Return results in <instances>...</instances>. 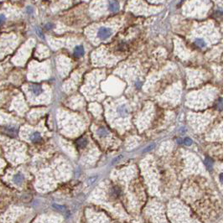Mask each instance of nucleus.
Returning a JSON list of instances; mask_svg holds the SVG:
<instances>
[{"label":"nucleus","mask_w":223,"mask_h":223,"mask_svg":"<svg viewBox=\"0 0 223 223\" xmlns=\"http://www.w3.org/2000/svg\"><path fill=\"white\" fill-rule=\"evenodd\" d=\"M52 206H53V208H55V210L60 211H65L66 210L65 206H63L61 205H58V204H53Z\"/></svg>","instance_id":"obj_13"},{"label":"nucleus","mask_w":223,"mask_h":223,"mask_svg":"<svg viewBox=\"0 0 223 223\" xmlns=\"http://www.w3.org/2000/svg\"><path fill=\"white\" fill-rule=\"evenodd\" d=\"M219 178H220V181H221V183H223V173L220 174V177H219Z\"/></svg>","instance_id":"obj_24"},{"label":"nucleus","mask_w":223,"mask_h":223,"mask_svg":"<svg viewBox=\"0 0 223 223\" xmlns=\"http://www.w3.org/2000/svg\"><path fill=\"white\" fill-rule=\"evenodd\" d=\"M23 180H24V175L20 173H18L14 176V181L16 184H20L23 182Z\"/></svg>","instance_id":"obj_8"},{"label":"nucleus","mask_w":223,"mask_h":223,"mask_svg":"<svg viewBox=\"0 0 223 223\" xmlns=\"http://www.w3.org/2000/svg\"><path fill=\"white\" fill-rule=\"evenodd\" d=\"M36 33H37V34H38V36H40V38H42V39H44V35H43L42 31H41L40 29L36 28Z\"/></svg>","instance_id":"obj_18"},{"label":"nucleus","mask_w":223,"mask_h":223,"mask_svg":"<svg viewBox=\"0 0 223 223\" xmlns=\"http://www.w3.org/2000/svg\"><path fill=\"white\" fill-rule=\"evenodd\" d=\"M154 147H155V144H154V143H152V144L148 145L147 148H144V150H143V153L148 152V151L152 150V149H154Z\"/></svg>","instance_id":"obj_16"},{"label":"nucleus","mask_w":223,"mask_h":223,"mask_svg":"<svg viewBox=\"0 0 223 223\" xmlns=\"http://www.w3.org/2000/svg\"><path fill=\"white\" fill-rule=\"evenodd\" d=\"M52 27H53V25L51 24H46L45 26H44V28H45L46 30H50V29H52Z\"/></svg>","instance_id":"obj_20"},{"label":"nucleus","mask_w":223,"mask_h":223,"mask_svg":"<svg viewBox=\"0 0 223 223\" xmlns=\"http://www.w3.org/2000/svg\"><path fill=\"white\" fill-rule=\"evenodd\" d=\"M87 140H86L85 138H80L79 140H77V142H76V144H77V146L79 148H84L86 145H87Z\"/></svg>","instance_id":"obj_11"},{"label":"nucleus","mask_w":223,"mask_h":223,"mask_svg":"<svg viewBox=\"0 0 223 223\" xmlns=\"http://www.w3.org/2000/svg\"><path fill=\"white\" fill-rule=\"evenodd\" d=\"M26 12L29 14H32L34 13V9L32 7H30V6H28V7L26 8Z\"/></svg>","instance_id":"obj_19"},{"label":"nucleus","mask_w":223,"mask_h":223,"mask_svg":"<svg viewBox=\"0 0 223 223\" xmlns=\"http://www.w3.org/2000/svg\"><path fill=\"white\" fill-rule=\"evenodd\" d=\"M97 180V176L90 178V179H89V180H87V184H88V185H90V184H91L92 183H94V182H95V180Z\"/></svg>","instance_id":"obj_17"},{"label":"nucleus","mask_w":223,"mask_h":223,"mask_svg":"<svg viewBox=\"0 0 223 223\" xmlns=\"http://www.w3.org/2000/svg\"><path fill=\"white\" fill-rule=\"evenodd\" d=\"M30 91L35 96H39L43 92V88L40 85H36V84H33L30 86Z\"/></svg>","instance_id":"obj_2"},{"label":"nucleus","mask_w":223,"mask_h":223,"mask_svg":"<svg viewBox=\"0 0 223 223\" xmlns=\"http://www.w3.org/2000/svg\"><path fill=\"white\" fill-rule=\"evenodd\" d=\"M5 131L7 132L8 134L10 135H16V133H17V129L15 128V127H7L5 128Z\"/></svg>","instance_id":"obj_10"},{"label":"nucleus","mask_w":223,"mask_h":223,"mask_svg":"<svg viewBox=\"0 0 223 223\" xmlns=\"http://www.w3.org/2000/svg\"><path fill=\"white\" fill-rule=\"evenodd\" d=\"M97 134L101 138H104V137H107L108 135V131L106 128H104V127H101V128L97 130Z\"/></svg>","instance_id":"obj_9"},{"label":"nucleus","mask_w":223,"mask_h":223,"mask_svg":"<svg viewBox=\"0 0 223 223\" xmlns=\"http://www.w3.org/2000/svg\"><path fill=\"white\" fill-rule=\"evenodd\" d=\"M122 159V156L120 155V156H118V157H117L116 159H113V163H115L116 161L119 160V159Z\"/></svg>","instance_id":"obj_22"},{"label":"nucleus","mask_w":223,"mask_h":223,"mask_svg":"<svg viewBox=\"0 0 223 223\" xmlns=\"http://www.w3.org/2000/svg\"><path fill=\"white\" fill-rule=\"evenodd\" d=\"M119 7H120L119 4L117 1H115V0H112V1L109 2V4H108V10L111 12L115 13L117 11H118Z\"/></svg>","instance_id":"obj_4"},{"label":"nucleus","mask_w":223,"mask_h":223,"mask_svg":"<svg viewBox=\"0 0 223 223\" xmlns=\"http://www.w3.org/2000/svg\"><path fill=\"white\" fill-rule=\"evenodd\" d=\"M30 140L33 143H37V142H40L41 140V136L40 134V133L38 132H34L32 134L30 135Z\"/></svg>","instance_id":"obj_6"},{"label":"nucleus","mask_w":223,"mask_h":223,"mask_svg":"<svg viewBox=\"0 0 223 223\" xmlns=\"http://www.w3.org/2000/svg\"><path fill=\"white\" fill-rule=\"evenodd\" d=\"M216 15L220 16V17H222V16H223V14H222V12H221V11H217V12L216 13Z\"/></svg>","instance_id":"obj_23"},{"label":"nucleus","mask_w":223,"mask_h":223,"mask_svg":"<svg viewBox=\"0 0 223 223\" xmlns=\"http://www.w3.org/2000/svg\"><path fill=\"white\" fill-rule=\"evenodd\" d=\"M205 163H206V165L207 166V168H208L209 170H211V169L212 168V164H213V162H212L211 159H210V158H207V159H206Z\"/></svg>","instance_id":"obj_14"},{"label":"nucleus","mask_w":223,"mask_h":223,"mask_svg":"<svg viewBox=\"0 0 223 223\" xmlns=\"http://www.w3.org/2000/svg\"><path fill=\"white\" fill-rule=\"evenodd\" d=\"M112 34L113 30L108 27H101L97 31V37L101 40H107Z\"/></svg>","instance_id":"obj_1"},{"label":"nucleus","mask_w":223,"mask_h":223,"mask_svg":"<svg viewBox=\"0 0 223 223\" xmlns=\"http://www.w3.org/2000/svg\"><path fill=\"white\" fill-rule=\"evenodd\" d=\"M216 108L219 111L223 110V98H219L216 101Z\"/></svg>","instance_id":"obj_12"},{"label":"nucleus","mask_w":223,"mask_h":223,"mask_svg":"<svg viewBox=\"0 0 223 223\" xmlns=\"http://www.w3.org/2000/svg\"><path fill=\"white\" fill-rule=\"evenodd\" d=\"M181 1H183V0H181Z\"/></svg>","instance_id":"obj_25"},{"label":"nucleus","mask_w":223,"mask_h":223,"mask_svg":"<svg viewBox=\"0 0 223 223\" xmlns=\"http://www.w3.org/2000/svg\"><path fill=\"white\" fill-rule=\"evenodd\" d=\"M117 113L119 114V116L123 117H125L128 115L129 113V111H128V108H127L125 105H121L118 107H117Z\"/></svg>","instance_id":"obj_3"},{"label":"nucleus","mask_w":223,"mask_h":223,"mask_svg":"<svg viewBox=\"0 0 223 223\" xmlns=\"http://www.w3.org/2000/svg\"><path fill=\"white\" fill-rule=\"evenodd\" d=\"M195 44L199 48H204L206 45V41L204 40L203 39H200V38H197V39L195 40Z\"/></svg>","instance_id":"obj_7"},{"label":"nucleus","mask_w":223,"mask_h":223,"mask_svg":"<svg viewBox=\"0 0 223 223\" xmlns=\"http://www.w3.org/2000/svg\"><path fill=\"white\" fill-rule=\"evenodd\" d=\"M85 53V50H84V48L82 45H77L75 47L74 49V55L76 57H81L82 55H84Z\"/></svg>","instance_id":"obj_5"},{"label":"nucleus","mask_w":223,"mask_h":223,"mask_svg":"<svg viewBox=\"0 0 223 223\" xmlns=\"http://www.w3.org/2000/svg\"><path fill=\"white\" fill-rule=\"evenodd\" d=\"M183 143H184V144H185L186 146H190L192 144V140L189 138H185L183 140Z\"/></svg>","instance_id":"obj_15"},{"label":"nucleus","mask_w":223,"mask_h":223,"mask_svg":"<svg viewBox=\"0 0 223 223\" xmlns=\"http://www.w3.org/2000/svg\"><path fill=\"white\" fill-rule=\"evenodd\" d=\"M4 20H5V16L2 14H1V24H4Z\"/></svg>","instance_id":"obj_21"}]
</instances>
